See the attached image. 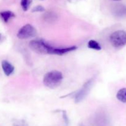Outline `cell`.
Listing matches in <instances>:
<instances>
[{"label": "cell", "instance_id": "6da1fadb", "mask_svg": "<svg viewBox=\"0 0 126 126\" xmlns=\"http://www.w3.org/2000/svg\"><path fill=\"white\" fill-rule=\"evenodd\" d=\"M63 80V75L60 71L52 70L47 72L43 78V83L46 87L55 89L59 87Z\"/></svg>", "mask_w": 126, "mask_h": 126}, {"label": "cell", "instance_id": "52a82bcc", "mask_svg": "<svg viewBox=\"0 0 126 126\" xmlns=\"http://www.w3.org/2000/svg\"><path fill=\"white\" fill-rule=\"evenodd\" d=\"M77 49L76 46H71L67 47H54L52 54L57 55H63L66 54L70 52L73 51Z\"/></svg>", "mask_w": 126, "mask_h": 126}, {"label": "cell", "instance_id": "ac0fdd59", "mask_svg": "<svg viewBox=\"0 0 126 126\" xmlns=\"http://www.w3.org/2000/svg\"><path fill=\"white\" fill-rule=\"evenodd\" d=\"M112 1H121V0H112Z\"/></svg>", "mask_w": 126, "mask_h": 126}, {"label": "cell", "instance_id": "4fadbf2b", "mask_svg": "<svg viewBox=\"0 0 126 126\" xmlns=\"http://www.w3.org/2000/svg\"><path fill=\"white\" fill-rule=\"evenodd\" d=\"M13 126H29L26 121L23 119H17L13 123Z\"/></svg>", "mask_w": 126, "mask_h": 126}, {"label": "cell", "instance_id": "3957f363", "mask_svg": "<svg viewBox=\"0 0 126 126\" xmlns=\"http://www.w3.org/2000/svg\"><path fill=\"white\" fill-rule=\"evenodd\" d=\"M111 44L116 48H120L126 44V32L118 30L113 32L110 37Z\"/></svg>", "mask_w": 126, "mask_h": 126}, {"label": "cell", "instance_id": "2e32d148", "mask_svg": "<svg viewBox=\"0 0 126 126\" xmlns=\"http://www.w3.org/2000/svg\"><path fill=\"white\" fill-rule=\"evenodd\" d=\"M68 1L71 3H75V2H78L79 1H81V0H68Z\"/></svg>", "mask_w": 126, "mask_h": 126}, {"label": "cell", "instance_id": "8992f818", "mask_svg": "<svg viewBox=\"0 0 126 126\" xmlns=\"http://www.w3.org/2000/svg\"><path fill=\"white\" fill-rule=\"evenodd\" d=\"M1 67H2L4 73L7 76H10L14 72V66L7 60H2L1 62Z\"/></svg>", "mask_w": 126, "mask_h": 126}, {"label": "cell", "instance_id": "7c38bea8", "mask_svg": "<svg viewBox=\"0 0 126 126\" xmlns=\"http://www.w3.org/2000/svg\"><path fill=\"white\" fill-rule=\"evenodd\" d=\"M32 3V0H21L20 5L24 11H28Z\"/></svg>", "mask_w": 126, "mask_h": 126}, {"label": "cell", "instance_id": "9c48e42d", "mask_svg": "<svg viewBox=\"0 0 126 126\" xmlns=\"http://www.w3.org/2000/svg\"><path fill=\"white\" fill-rule=\"evenodd\" d=\"M16 17L15 14L12 11H6L0 12V17L5 23H7L11 18Z\"/></svg>", "mask_w": 126, "mask_h": 126}, {"label": "cell", "instance_id": "30bf717a", "mask_svg": "<svg viewBox=\"0 0 126 126\" xmlns=\"http://www.w3.org/2000/svg\"><path fill=\"white\" fill-rule=\"evenodd\" d=\"M116 98L122 103H126V88L121 89L116 94Z\"/></svg>", "mask_w": 126, "mask_h": 126}, {"label": "cell", "instance_id": "5bb4252c", "mask_svg": "<svg viewBox=\"0 0 126 126\" xmlns=\"http://www.w3.org/2000/svg\"><path fill=\"white\" fill-rule=\"evenodd\" d=\"M45 11V9L43 6H41V5H38V6H35L34 7H33V9L32 10V12H43V11Z\"/></svg>", "mask_w": 126, "mask_h": 126}, {"label": "cell", "instance_id": "7a4b0ae2", "mask_svg": "<svg viewBox=\"0 0 126 126\" xmlns=\"http://www.w3.org/2000/svg\"><path fill=\"white\" fill-rule=\"evenodd\" d=\"M29 47L33 51L42 54H52L54 47L42 39H33L29 43Z\"/></svg>", "mask_w": 126, "mask_h": 126}, {"label": "cell", "instance_id": "d6986e66", "mask_svg": "<svg viewBox=\"0 0 126 126\" xmlns=\"http://www.w3.org/2000/svg\"><path fill=\"white\" fill-rule=\"evenodd\" d=\"M41 1H43V0H41Z\"/></svg>", "mask_w": 126, "mask_h": 126}, {"label": "cell", "instance_id": "ba28073f", "mask_svg": "<svg viewBox=\"0 0 126 126\" xmlns=\"http://www.w3.org/2000/svg\"><path fill=\"white\" fill-rule=\"evenodd\" d=\"M114 14L117 17L126 16V6L123 4L116 5L114 7Z\"/></svg>", "mask_w": 126, "mask_h": 126}, {"label": "cell", "instance_id": "9a60e30c", "mask_svg": "<svg viewBox=\"0 0 126 126\" xmlns=\"http://www.w3.org/2000/svg\"><path fill=\"white\" fill-rule=\"evenodd\" d=\"M63 119L64 120H65V123H66V125H68V117L67 116H66V114L65 113V112H64V114H63Z\"/></svg>", "mask_w": 126, "mask_h": 126}, {"label": "cell", "instance_id": "e0dca14e", "mask_svg": "<svg viewBox=\"0 0 126 126\" xmlns=\"http://www.w3.org/2000/svg\"><path fill=\"white\" fill-rule=\"evenodd\" d=\"M2 39H3V36H2V34L0 33V43H1V42H2Z\"/></svg>", "mask_w": 126, "mask_h": 126}, {"label": "cell", "instance_id": "8fae6325", "mask_svg": "<svg viewBox=\"0 0 126 126\" xmlns=\"http://www.w3.org/2000/svg\"><path fill=\"white\" fill-rule=\"evenodd\" d=\"M87 46L89 49H94V50H100L102 49V47L99 43L95 40H90L87 43Z\"/></svg>", "mask_w": 126, "mask_h": 126}, {"label": "cell", "instance_id": "277c9868", "mask_svg": "<svg viewBox=\"0 0 126 126\" xmlns=\"http://www.w3.org/2000/svg\"><path fill=\"white\" fill-rule=\"evenodd\" d=\"M36 29L30 24H26L18 30L17 38L20 39H27L34 38L36 36Z\"/></svg>", "mask_w": 126, "mask_h": 126}, {"label": "cell", "instance_id": "5b68a950", "mask_svg": "<svg viewBox=\"0 0 126 126\" xmlns=\"http://www.w3.org/2000/svg\"><path fill=\"white\" fill-rule=\"evenodd\" d=\"M92 84H93V79H91L83 85L82 88L76 93L75 95V100L76 103H79L86 98L92 88Z\"/></svg>", "mask_w": 126, "mask_h": 126}]
</instances>
